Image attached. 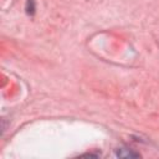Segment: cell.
Here are the masks:
<instances>
[{
	"label": "cell",
	"instance_id": "1",
	"mask_svg": "<svg viewBox=\"0 0 159 159\" xmlns=\"http://www.w3.org/2000/svg\"><path fill=\"white\" fill-rule=\"evenodd\" d=\"M117 155L118 157H124V158H127V157H139V154H137V153H133V152H125V153H123L122 150H118V153H117Z\"/></svg>",
	"mask_w": 159,
	"mask_h": 159
}]
</instances>
